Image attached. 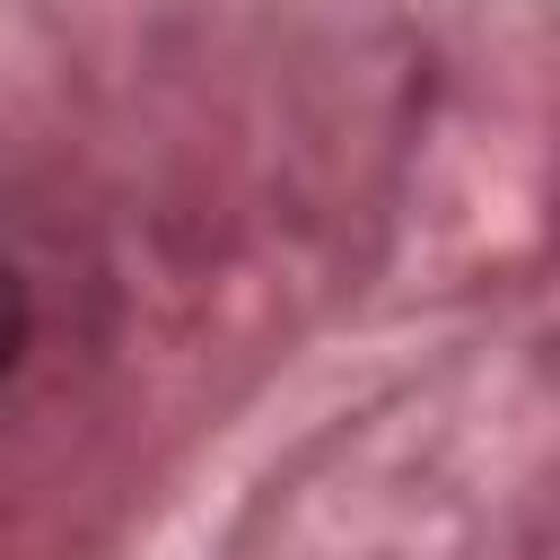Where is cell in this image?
Returning a JSON list of instances; mask_svg holds the SVG:
<instances>
[{"label":"cell","instance_id":"1","mask_svg":"<svg viewBox=\"0 0 560 560\" xmlns=\"http://www.w3.org/2000/svg\"><path fill=\"white\" fill-rule=\"evenodd\" d=\"M18 341H26V306H18V271L0 262V376L18 368Z\"/></svg>","mask_w":560,"mask_h":560}]
</instances>
